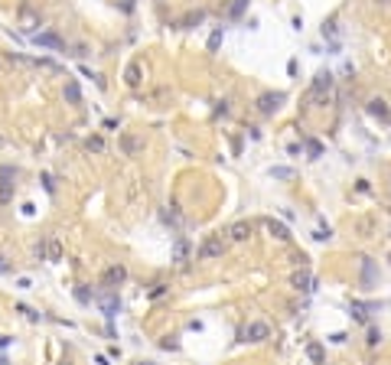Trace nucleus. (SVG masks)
I'll return each mask as SVG.
<instances>
[{
	"mask_svg": "<svg viewBox=\"0 0 391 365\" xmlns=\"http://www.w3.org/2000/svg\"><path fill=\"white\" fill-rule=\"evenodd\" d=\"M222 251H225L222 235H212V238L202 241V248H199V261H215V258H222Z\"/></svg>",
	"mask_w": 391,
	"mask_h": 365,
	"instance_id": "f257e3e1",
	"label": "nucleus"
},
{
	"mask_svg": "<svg viewBox=\"0 0 391 365\" xmlns=\"http://www.w3.org/2000/svg\"><path fill=\"white\" fill-rule=\"evenodd\" d=\"M62 241H59V238L55 235H46L43 238V261H49V264H59V261H62Z\"/></svg>",
	"mask_w": 391,
	"mask_h": 365,
	"instance_id": "f03ea898",
	"label": "nucleus"
},
{
	"mask_svg": "<svg viewBox=\"0 0 391 365\" xmlns=\"http://www.w3.org/2000/svg\"><path fill=\"white\" fill-rule=\"evenodd\" d=\"M118 147H121V153H124V157H137V153L143 150V140L137 137V134L124 130V134L118 137Z\"/></svg>",
	"mask_w": 391,
	"mask_h": 365,
	"instance_id": "7ed1b4c3",
	"label": "nucleus"
},
{
	"mask_svg": "<svg viewBox=\"0 0 391 365\" xmlns=\"http://www.w3.org/2000/svg\"><path fill=\"white\" fill-rule=\"evenodd\" d=\"M245 336H248V343H264V339H271V326L261 323V320H254V323H248Z\"/></svg>",
	"mask_w": 391,
	"mask_h": 365,
	"instance_id": "20e7f679",
	"label": "nucleus"
},
{
	"mask_svg": "<svg viewBox=\"0 0 391 365\" xmlns=\"http://www.w3.org/2000/svg\"><path fill=\"white\" fill-rule=\"evenodd\" d=\"M281 101H284L281 91H274V95H261L258 98V111H261V114H274V111L281 108Z\"/></svg>",
	"mask_w": 391,
	"mask_h": 365,
	"instance_id": "39448f33",
	"label": "nucleus"
},
{
	"mask_svg": "<svg viewBox=\"0 0 391 365\" xmlns=\"http://www.w3.org/2000/svg\"><path fill=\"white\" fill-rule=\"evenodd\" d=\"M369 114H375V118H381V121H388L391 118L388 101H385V98H372V101H369Z\"/></svg>",
	"mask_w": 391,
	"mask_h": 365,
	"instance_id": "423d86ee",
	"label": "nucleus"
},
{
	"mask_svg": "<svg viewBox=\"0 0 391 365\" xmlns=\"http://www.w3.org/2000/svg\"><path fill=\"white\" fill-rule=\"evenodd\" d=\"M313 274H310V271H297V274H293V287L297 290H303V293H310V290H313Z\"/></svg>",
	"mask_w": 391,
	"mask_h": 365,
	"instance_id": "0eeeda50",
	"label": "nucleus"
},
{
	"mask_svg": "<svg viewBox=\"0 0 391 365\" xmlns=\"http://www.w3.org/2000/svg\"><path fill=\"white\" fill-rule=\"evenodd\" d=\"M267 232H271L277 241H290V228L284 225V222H277V219H267Z\"/></svg>",
	"mask_w": 391,
	"mask_h": 365,
	"instance_id": "6e6552de",
	"label": "nucleus"
},
{
	"mask_svg": "<svg viewBox=\"0 0 391 365\" xmlns=\"http://www.w3.org/2000/svg\"><path fill=\"white\" fill-rule=\"evenodd\" d=\"M329 88H333V75H316L313 88H310V98H316V95H329Z\"/></svg>",
	"mask_w": 391,
	"mask_h": 365,
	"instance_id": "1a4fd4ad",
	"label": "nucleus"
},
{
	"mask_svg": "<svg viewBox=\"0 0 391 365\" xmlns=\"http://www.w3.org/2000/svg\"><path fill=\"white\" fill-rule=\"evenodd\" d=\"M306 359L313 365H323L326 362V349H323V343H306Z\"/></svg>",
	"mask_w": 391,
	"mask_h": 365,
	"instance_id": "9d476101",
	"label": "nucleus"
},
{
	"mask_svg": "<svg viewBox=\"0 0 391 365\" xmlns=\"http://www.w3.org/2000/svg\"><path fill=\"white\" fill-rule=\"evenodd\" d=\"M228 235L235 238V241H248L251 238V222H235V225L228 228Z\"/></svg>",
	"mask_w": 391,
	"mask_h": 365,
	"instance_id": "9b49d317",
	"label": "nucleus"
},
{
	"mask_svg": "<svg viewBox=\"0 0 391 365\" xmlns=\"http://www.w3.org/2000/svg\"><path fill=\"white\" fill-rule=\"evenodd\" d=\"M33 43H36V46H46V49H62V39L53 36V33H39V36H33Z\"/></svg>",
	"mask_w": 391,
	"mask_h": 365,
	"instance_id": "f8f14e48",
	"label": "nucleus"
},
{
	"mask_svg": "<svg viewBox=\"0 0 391 365\" xmlns=\"http://www.w3.org/2000/svg\"><path fill=\"white\" fill-rule=\"evenodd\" d=\"M124 277H127V271L121 268V264H114V268H108V271H105V280H108V284H121Z\"/></svg>",
	"mask_w": 391,
	"mask_h": 365,
	"instance_id": "ddd939ff",
	"label": "nucleus"
},
{
	"mask_svg": "<svg viewBox=\"0 0 391 365\" xmlns=\"http://www.w3.org/2000/svg\"><path fill=\"white\" fill-rule=\"evenodd\" d=\"M13 180H17V170L13 166H0V186H3V193L13 186Z\"/></svg>",
	"mask_w": 391,
	"mask_h": 365,
	"instance_id": "4468645a",
	"label": "nucleus"
},
{
	"mask_svg": "<svg viewBox=\"0 0 391 365\" xmlns=\"http://www.w3.org/2000/svg\"><path fill=\"white\" fill-rule=\"evenodd\" d=\"M124 82H127L130 88L141 85V65H127V72H124Z\"/></svg>",
	"mask_w": 391,
	"mask_h": 365,
	"instance_id": "2eb2a0df",
	"label": "nucleus"
},
{
	"mask_svg": "<svg viewBox=\"0 0 391 365\" xmlns=\"http://www.w3.org/2000/svg\"><path fill=\"white\" fill-rule=\"evenodd\" d=\"M65 98H69L72 105H82V95H78V85H75V82H69V85H65Z\"/></svg>",
	"mask_w": 391,
	"mask_h": 365,
	"instance_id": "dca6fc26",
	"label": "nucleus"
},
{
	"mask_svg": "<svg viewBox=\"0 0 391 365\" xmlns=\"http://www.w3.org/2000/svg\"><path fill=\"white\" fill-rule=\"evenodd\" d=\"M218 43H222V30H215V33H212V39H209V53H215V49H218Z\"/></svg>",
	"mask_w": 391,
	"mask_h": 365,
	"instance_id": "f3484780",
	"label": "nucleus"
},
{
	"mask_svg": "<svg viewBox=\"0 0 391 365\" xmlns=\"http://www.w3.org/2000/svg\"><path fill=\"white\" fill-rule=\"evenodd\" d=\"M88 150H95V153H101V150H105V144H101V137H91V140H88Z\"/></svg>",
	"mask_w": 391,
	"mask_h": 365,
	"instance_id": "a211bd4d",
	"label": "nucleus"
},
{
	"mask_svg": "<svg viewBox=\"0 0 391 365\" xmlns=\"http://www.w3.org/2000/svg\"><path fill=\"white\" fill-rule=\"evenodd\" d=\"M274 176H281V180H287V176H293V170H287V166H277V170H271Z\"/></svg>",
	"mask_w": 391,
	"mask_h": 365,
	"instance_id": "6ab92c4d",
	"label": "nucleus"
},
{
	"mask_svg": "<svg viewBox=\"0 0 391 365\" xmlns=\"http://www.w3.org/2000/svg\"><path fill=\"white\" fill-rule=\"evenodd\" d=\"M381 343V333H378V329H372V333H369V346H378Z\"/></svg>",
	"mask_w": 391,
	"mask_h": 365,
	"instance_id": "aec40b11",
	"label": "nucleus"
},
{
	"mask_svg": "<svg viewBox=\"0 0 391 365\" xmlns=\"http://www.w3.org/2000/svg\"><path fill=\"white\" fill-rule=\"evenodd\" d=\"M320 153H323V147H320L316 140H310V157H320Z\"/></svg>",
	"mask_w": 391,
	"mask_h": 365,
	"instance_id": "412c9836",
	"label": "nucleus"
},
{
	"mask_svg": "<svg viewBox=\"0 0 391 365\" xmlns=\"http://www.w3.org/2000/svg\"><path fill=\"white\" fill-rule=\"evenodd\" d=\"M183 258H186V245L179 241V245H176V261H183Z\"/></svg>",
	"mask_w": 391,
	"mask_h": 365,
	"instance_id": "4be33fe9",
	"label": "nucleus"
},
{
	"mask_svg": "<svg viewBox=\"0 0 391 365\" xmlns=\"http://www.w3.org/2000/svg\"><path fill=\"white\" fill-rule=\"evenodd\" d=\"M137 365H157V362H137Z\"/></svg>",
	"mask_w": 391,
	"mask_h": 365,
	"instance_id": "5701e85b",
	"label": "nucleus"
}]
</instances>
